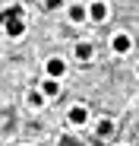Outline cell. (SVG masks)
<instances>
[{
    "label": "cell",
    "instance_id": "obj_1",
    "mask_svg": "<svg viewBox=\"0 0 139 146\" xmlns=\"http://www.w3.org/2000/svg\"><path fill=\"white\" fill-rule=\"evenodd\" d=\"M66 124H73V127L89 124V108H85V105H73V108L66 111Z\"/></svg>",
    "mask_w": 139,
    "mask_h": 146
},
{
    "label": "cell",
    "instance_id": "obj_2",
    "mask_svg": "<svg viewBox=\"0 0 139 146\" xmlns=\"http://www.w3.org/2000/svg\"><path fill=\"white\" fill-rule=\"evenodd\" d=\"M111 48H114V54H130V48H133V38L127 32H117L111 38Z\"/></svg>",
    "mask_w": 139,
    "mask_h": 146
},
{
    "label": "cell",
    "instance_id": "obj_3",
    "mask_svg": "<svg viewBox=\"0 0 139 146\" xmlns=\"http://www.w3.org/2000/svg\"><path fill=\"white\" fill-rule=\"evenodd\" d=\"M44 73H48V76H51V80H60V76H63V73H66V64H63L60 57H51L48 64H44Z\"/></svg>",
    "mask_w": 139,
    "mask_h": 146
},
{
    "label": "cell",
    "instance_id": "obj_4",
    "mask_svg": "<svg viewBox=\"0 0 139 146\" xmlns=\"http://www.w3.org/2000/svg\"><path fill=\"white\" fill-rule=\"evenodd\" d=\"M85 16H92V22H104V19H108V3H101V0L92 3V7L85 10Z\"/></svg>",
    "mask_w": 139,
    "mask_h": 146
},
{
    "label": "cell",
    "instance_id": "obj_5",
    "mask_svg": "<svg viewBox=\"0 0 139 146\" xmlns=\"http://www.w3.org/2000/svg\"><path fill=\"white\" fill-rule=\"evenodd\" d=\"M3 29H7L10 38H19L22 32H26V22H22V19H10V22H3Z\"/></svg>",
    "mask_w": 139,
    "mask_h": 146
},
{
    "label": "cell",
    "instance_id": "obj_6",
    "mask_svg": "<svg viewBox=\"0 0 139 146\" xmlns=\"http://www.w3.org/2000/svg\"><path fill=\"white\" fill-rule=\"evenodd\" d=\"M92 57H95V48H92L89 41H79V44H76V60L85 64V60H92Z\"/></svg>",
    "mask_w": 139,
    "mask_h": 146
},
{
    "label": "cell",
    "instance_id": "obj_7",
    "mask_svg": "<svg viewBox=\"0 0 139 146\" xmlns=\"http://www.w3.org/2000/svg\"><path fill=\"white\" fill-rule=\"evenodd\" d=\"M41 95H44V99H54V95H60V83L48 76V80L41 83Z\"/></svg>",
    "mask_w": 139,
    "mask_h": 146
},
{
    "label": "cell",
    "instance_id": "obj_8",
    "mask_svg": "<svg viewBox=\"0 0 139 146\" xmlns=\"http://www.w3.org/2000/svg\"><path fill=\"white\" fill-rule=\"evenodd\" d=\"M95 133H98L101 140H108V137L114 133V121H111V117H101L98 124H95Z\"/></svg>",
    "mask_w": 139,
    "mask_h": 146
},
{
    "label": "cell",
    "instance_id": "obj_9",
    "mask_svg": "<svg viewBox=\"0 0 139 146\" xmlns=\"http://www.w3.org/2000/svg\"><path fill=\"white\" fill-rule=\"evenodd\" d=\"M10 19H22V7H7L0 13V22H10Z\"/></svg>",
    "mask_w": 139,
    "mask_h": 146
},
{
    "label": "cell",
    "instance_id": "obj_10",
    "mask_svg": "<svg viewBox=\"0 0 139 146\" xmlns=\"http://www.w3.org/2000/svg\"><path fill=\"white\" fill-rule=\"evenodd\" d=\"M70 19H73V22H82V19H85V7L73 3V7H70Z\"/></svg>",
    "mask_w": 139,
    "mask_h": 146
},
{
    "label": "cell",
    "instance_id": "obj_11",
    "mask_svg": "<svg viewBox=\"0 0 139 146\" xmlns=\"http://www.w3.org/2000/svg\"><path fill=\"white\" fill-rule=\"evenodd\" d=\"M29 105H32V108H41V105H44V95H41L38 89H32V92H29Z\"/></svg>",
    "mask_w": 139,
    "mask_h": 146
},
{
    "label": "cell",
    "instance_id": "obj_12",
    "mask_svg": "<svg viewBox=\"0 0 139 146\" xmlns=\"http://www.w3.org/2000/svg\"><path fill=\"white\" fill-rule=\"evenodd\" d=\"M57 143H60V146H79V140H73V137H60Z\"/></svg>",
    "mask_w": 139,
    "mask_h": 146
},
{
    "label": "cell",
    "instance_id": "obj_13",
    "mask_svg": "<svg viewBox=\"0 0 139 146\" xmlns=\"http://www.w3.org/2000/svg\"><path fill=\"white\" fill-rule=\"evenodd\" d=\"M44 7H48V10H60L63 0H44Z\"/></svg>",
    "mask_w": 139,
    "mask_h": 146
},
{
    "label": "cell",
    "instance_id": "obj_14",
    "mask_svg": "<svg viewBox=\"0 0 139 146\" xmlns=\"http://www.w3.org/2000/svg\"><path fill=\"white\" fill-rule=\"evenodd\" d=\"M136 73H139V67H136Z\"/></svg>",
    "mask_w": 139,
    "mask_h": 146
}]
</instances>
